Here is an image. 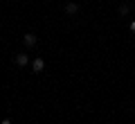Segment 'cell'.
Masks as SVG:
<instances>
[{
	"mask_svg": "<svg viewBox=\"0 0 135 124\" xmlns=\"http://www.w3.org/2000/svg\"><path fill=\"white\" fill-rule=\"evenodd\" d=\"M43 68H45V61L41 57H36L32 61V72H36V75H38V72H43Z\"/></svg>",
	"mask_w": 135,
	"mask_h": 124,
	"instance_id": "obj_2",
	"label": "cell"
},
{
	"mask_svg": "<svg viewBox=\"0 0 135 124\" xmlns=\"http://www.w3.org/2000/svg\"><path fill=\"white\" fill-rule=\"evenodd\" d=\"M23 43L27 45V48H34V45L38 43V36H36V34H32V32H27V34L23 36Z\"/></svg>",
	"mask_w": 135,
	"mask_h": 124,
	"instance_id": "obj_1",
	"label": "cell"
},
{
	"mask_svg": "<svg viewBox=\"0 0 135 124\" xmlns=\"http://www.w3.org/2000/svg\"><path fill=\"white\" fill-rule=\"evenodd\" d=\"M0 124H11V120H7V117H5V120H2V122H0Z\"/></svg>",
	"mask_w": 135,
	"mask_h": 124,
	"instance_id": "obj_7",
	"label": "cell"
},
{
	"mask_svg": "<svg viewBox=\"0 0 135 124\" xmlns=\"http://www.w3.org/2000/svg\"><path fill=\"white\" fill-rule=\"evenodd\" d=\"M117 11H119V16H126V14L131 11V7H128V5L124 2V5H119V9H117Z\"/></svg>",
	"mask_w": 135,
	"mask_h": 124,
	"instance_id": "obj_5",
	"label": "cell"
},
{
	"mask_svg": "<svg viewBox=\"0 0 135 124\" xmlns=\"http://www.w3.org/2000/svg\"><path fill=\"white\" fill-rule=\"evenodd\" d=\"M131 32L135 34V20H131Z\"/></svg>",
	"mask_w": 135,
	"mask_h": 124,
	"instance_id": "obj_6",
	"label": "cell"
},
{
	"mask_svg": "<svg viewBox=\"0 0 135 124\" xmlns=\"http://www.w3.org/2000/svg\"><path fill=\"white\" fill-rule=\"evenodd\" d=\"M14 61L16 63H18V66H27V63H29V57H27V54H23V52H20V54H16V57H14Z\"/></svg>",
	"mask_w": 135,
	"mask_h": 124,
	"instance_id": "obj_3",
	"label": "cell"
},
{
	"mask_svg": "<svg viewBox=\"0 0 135 124\" xmlns=\"http://www.w3.org/2000/svg\"><path fill=\"white\" fill-rule=\"evenodd\" d=\"M77 11H79V5H77V2H68V5H65V14L72 16V14H77Z\"/></svg>",
	"mask_w": 135,
	"mask_h": 124,
	"instance_id": "obj_4",
	"label": "cell"
}]
</instances>
